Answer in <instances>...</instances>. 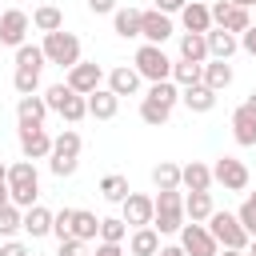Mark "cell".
<instances>
[{"instance_id":"cell-1","label":"cell","mask_w":256,"mask_h":256,"mask_svg":"<svg viewBox=\"0 0 256 256\" xmlns=\"http://www.w3.org/2000/svg\"><path fill=\"white\" fill-rule=\"evenodd\" d=\"M152 204H156V212H152V228L160 232V236H176L180 228H184V188H164V192H156L152 196Z\"/></svg>"},{"instance_id":"cell-2","label":"cell","mask_w":256,"mask_h":256,"mask_svg":"<svg viewBox=\"0 0 256 256\" xmlns=\"http://www.w3.org/2000/svg\"><path fill=\"white\" fill-rule=\"evenodd\" d=\"M40 196V172H36V160H16L8 164V200L16 208H32Z\"/></svg>"},{"instance_id":"cell-3","label":"cell","mask_w":256,"mask_h":256,"mask_svg":"<svg viewBox=\"0 0 256 256\" xmlns=\"http://www.w3.org/2000/svg\"><path fill=\"white\" fill-rule=\"evenodd\" d=\"M80 148H84V140H80V132L76 128H64L60 136H52V152H48V168H52V176H72L76 168H80Z\"/></svg>"},{"instance_id":"cell-4","label":"cell","mask_w":256,"mask_h":256,"mask_svg":"<svg viewBox=\"0 0 256 256\" xmlns=\"http://www.w3.org/2000/svg\"><path fill=\"white\" fill-rule=\"evenodd\" d=\"M40 48H44V60H48V64H56V68H64V72L80 60V36H76V32H64V28L44 32Z\"/></svg>"},{"instance_id":"cell-5","label":"cell","mask_w":256,"mask_h":256,"mask_svg":"<svg viewBox=\"0 0 256 256\" xmlns=\"http://www.w3.org/2000/svg\"><path fill=\"white\" fill-rule=\"evenodd\" d=\"M132 68L140 72V80L156 84V80H172V56L164 52V44H140L132 56Z\"/></svg>"},{"instance_id":"cell-6","label":"cell","mask_w":256,"mask_h":256,"mask_svg":"<svg viewBox=\"0 0 256 256\" xmlns=\"http://www.w3.org/2000/svg\"><path fill=\"white\" fill-rule=\"evenodd\" d=\"M204 228L212 232V240H216L220 248H240V252H244L248 240H252V236L244 232V224L236 220V212H220V208H216V212L204 220Z\"/></svg>"},{"instance_id":"cell-7","label":"cell","mask_w":256,"mask_h":256,"mask_svg":"<svg viewBox=\"0 0 256 256\" xmlns=\"http://www.w3.org/2000/svg\"><path fill=\"white\" fill-rule=\"evenodd\" d=\"M212 184H224V192H248L252 172H248V164L236 160V156H216V164H212Z\"/></svg>"},{"instance_id":"cell-8","label":"cell","mask_w":256,"mask_h":256,"mask_svg":"<svg viewBox=\"0 0 256 256\" xmlns=\"http://www.w3.org/2000/svg\"><path fill=\"white\" fill-rule=\"evenodd\" d=\"M176 236H180L184 256H216V252H220V244L212 240V232H208L204 224H196V220H184V228H180Z\"/></svg>"},{"instance_id":"cell-9","label":"cell","mask_w":256,"mask_h":256,"mask_svg":"<svg viewBox=\"0 0 256 256\" xmlns=\"http://www.w3.org/2000/svg\"><path fill=\"white\" fill-rule=\"evenodd\" d=\"M64 84H68L72 92L88 96V92H96V88L104 84V68H100L96 60H76V64L64 72Z\"/></svg>"},{"instance_id":"cell-10","label":"cell","mask_w":256,"mask_h":256,"mask_svg":"<svg viewBox=\"0 0 256 256\" xmlns=\"http://www.w3.org/2000/svg\"><path fill=\"white\" fill-rule=\"evenodd\" d=\"M16 140H20V156L24 160H48V152H52V136L44 132V124H20Z\"/></svg>"},{"instance_id":"cell-11","label":"cell","mask_w":256,"mask_h":256,"mask_svg":"<svg viewBox=\"0 0 256 256\" xmlns=\"http://www.w3.org/2000/svg\"><path fill=\"white\" fill-rule=\"evenodd\" d=\"M28 28H32V16L24 8H4L0 12V44L4 48H20L28 40Z\"/></svg>"},{"instance_id":"cell-12","label":"cell","mask_w":256,"mask_h":256,"mask_svg":"<svg viewBox=\"0 0 256 256\" xmlns=\"http://www.w3.org/2000/svg\"><path fill=\"white\" fill-rule=\"evenodd\" d=\"M172 16L168 12H160V8H140V36H144V44H164V40H172Z\"/></svg>"},{"instance_id":"cell-13","label":"cell","mask_w":256,"mask_h":256,"mask_svg":"<svg viewBox=\"0 0 256 256\" xmlns=\"http://www.w3.org/2000/svg\"><path fill=\"white\" fill-rule=\"evenodd\" d=\"M152 212H156V204H152L148 192H128V196L120 200V220H124L128 228H144V224H152Z\"/></svg>"},{"instance_id":"cell-14","label":"cell","mask_w":256,"mask_h":256,"mask_svg":"<svg viewBox=\"0 0 256 256\" xmlns=\"http://www.w3.org/2000/svg\"><path fill=\"white\" fill-rule=\"evenodd\" d=\"M204 40H208V60H232L240 52V36H232V32H224L216 24L204 32Z\"/></svg>"},{"instance_id":"cell-15","label":"cell","mask_w":256,"mask_h":256,"mask_svg":"<svg viewBox=\"0 0 256 256\" xmlns=\"http://www.w3.org/2000/svg\"><path fill=\"white\" fill-rule=\"evenodd\" d=\"M104 80H108L104 88H112L116 96H136V92H140V84H144V80H140V72H136L132 64H116Z\"/></svg>"},{"instance_id":"cell-16","label":"cell","mask_w":256,"mask_h":256,"mask_svg":"<svg viewBox=\"0 0 256 256\" xmlns=\"http://www.w3.org/2000/svg\"><path fill=\"white\" fill-rule=\"evenodd\" d=\"M180 188L184 192H212V168L204 160L180 164Z\"/></svg>"},{"instance_id":"cell-17","label":"cell","mask_w":256,"mask_h":256,"mask_svg":"<svg viewBox=\"0 0 256 256\" xmlns=\"http://www.w3.org/2000/svg\"><path fill=\"white\" fill-rule=\"evenodd\" d=\"M232 140H236L240 148H256V112H252L248 104H240V108L232 112Z\"/></svg>"},{"instance_id":"cell-18","label":"cell","mask_w":256,"mask_h":256,"mask_svg":"<svg viewBox=\"0 0 256 256\" xmlns=\"http://www.w3.org/2000/svg\"><path fill=\"white\" fill-rule=\"evenodd\" d=\"M116 112H120V96H116L112 88L100 84L96 92H88V116H92V120H112Z\"/></svg>"},{"instance_id":"cell-19","label":"cell","mask_w":256,"mask_h":256,"mask_svg":"<svg viewBox=\"0 0 256 256\" xmlns=\"http://www.w3.org/2000/svg\"><path fill=\"white\" fill-rule=\"evenodd\" d=\"M176 16H180L184 32H208V28H212V12H208V4H204V0H188Z\"/></svg>"},{"instance_id":"cell-20","label":"cell","mask_w":256,"mask_h":256,"mask_svg":"<svg viewBox=\"0 0 256 256\" xmlns=\"http://www.w3.org/2000/svg\"><path fill=\"white\" fill-rule=\"evenodd\" d=\"M232 76H236V72H232L228 60H204V64H200V84H208L212 92H224V88L232 84Z\"/></svg>"},{"instance_id":"cell-21","label":"cell","mask_w":256,"mask_h":256,"mask_svg":"<svg viewBox=\"0 0 256 256\" xmlns=\"http://www.w3.org/2000/svg\"><path fill=\"white\" fill-rule=\"evenodd\" d=\"M216 96H220V92H212L208 84H192V88H180V104H184L188 112H200V116L216 108Z\"/></svg>"},{"instance_id":"cell-22","label":"cell","mask_w":256,"mask_h":256,"mask_svg":"<svg viewBox=\"0 0 256 256\" xmlns=\"http://www.w3.org/2000/svg\"><path fill=\"white\" fill-rule=\"evenodd\" d=\"M156 252H160V232L152 224L128 232V256H156Z\"/></svg>"},{"instance_id":"cell-23","label":"cell","mask_w":256,"mask_h":256,"mask_svg":"<svg viewBox=\"0 0 256 256\" xmlns=\"http://www.w3.org/2000/svg\"><path fill=\"white\" fill-rule=\"evenodd\" d=\"M24 232L32 236V240H40V236H52V212L36 200L32 208H24Z\"/></svg>"},{"instance_id":"cell-24","label":"cell","mask_w":256,"mask_h":256,"mask_svg":"<svg viewBox=\"0 0 256 256\" xmlns=\"http://www.w3.org/2000/svg\"><path fill=\"white\" fill-rule=\"evenodd\" d=\"M44 116H48V104H44L40 92L16 100V120H20V124H44Z\"/></svg>"},{"instance_id":"cell-25","label":"cell","mask_w":256,"mask_h":256,"mask_svg":"<svg viewBox=\"0 0 256 256\" xmlns=\"http://www.w3.org/2000/svg\"><path fill=\"white\" fill-rule=\"evenodd\" d=\"M72 236L84 240V244H92L100 236V216L88 212V208H72Z\"/></svg>"},{"instance_id":"cell-26","label":"cell","mask_w":256,"mask_h":256,"mask_svg":"<svg viewBox=\"0 0 256 256\" xmlns=\"http://www.w3.org/2000/svg\"><path fill=\"white\" fill-rule=\"evenodd\" d=\"M112 32L120 40H136L140 36V8H116L112 12Z\"/></svg>"},{"instance_id":"cell-27","label":"cell","mask_w":256,"mask_h":256,"mask_svg":"<svg viewBox=\"0 0 256 256\" xmlns=\"http://www.w3.org/2000/svg\"><path fill=\"white\" fill-rule=\"evenodd\" d=\"M212 212H216V204H212V192H184V216H188V220L204 224Z\"/></svg>"},{"instance_id":"cell-28","label":"cell","mask_w":256,"mask_h":256,"mask_svg":"<svg viewBox=\"0 0 256 256\" xmlns=\"http://www.w3.org/2000/svg\"><path fill=\"white\" fill-rule=\"evenodd\" d=\"M180 60H192V64H204L208 60L204 32H180Z\"/></svg>"},{"instance_id":"cell-29","label":"cell","mask_w":256,"mask_h":256,"mask_svg":"<svg viewBox=\"0 0 256 256\" xmlns=\"http://www.w3.org/2000/svg\"><path fill=\"white\" fill-rule=\"evenodd\" d=\"M56 116H60L64 124H80V120L88 116V96H80V92H68V96L60 100Z\"/></svg>"},{"instance_id":"cell-30","label":"cell","mask_w":256,"mask_h":256,"mask_svg":"<svg viewBox=\"0 0 256 256\" xmlns=\"http://www.w3.org/2000/svg\"><path fill=\"white\" fill-rule=\"evenodd\" d=\"M32 28H36V32H56V28H64V12H60L56 4H40V8L32 12Z\"/></svg>"},{"instance_id":"cell-31","label":"cell","mask_w":256,"mask_h":256,"mask_svg":"<svg viewBox=\"0 0 256 256\" xmlns=\"http://www.w3.org/2000/svg\"><path fill=\"white\" fill-rule=\"evenodd\" d=\"M140 120H144V124H152V128H160V124H168V120H172V108H168V104H160V100H152V96H140Z\"/></svg>"},{"instance_id":"cell-32","label":"cell","mask_w":256,"mask_h":256,"mask_svg":"<svg viewBox=\"0 0 256 256\" xmlns=\"http://www.w3.org/2000/svg\"><path fill=\"white\" fill-rule=\"evenodd\" d=\"M16 232H24V208H16V204L8 200V204H0V236L12 240Z\"/></svg>"},{"instance_id":"cell-33","label":"cell","mask_w":256,"mask_h":256,"mask_svg":"<svg viewBox=\"0 0 256 256\" xmlns=\"http://www.w3.org/2000/svg\"><path fill=\"white\" fill-rule=\"evenodd\" d=\"M152 184H156V192H164V188H180V164L160 160V164L152 168Z\"/></svg>"},{"instance_id":"cell-34","label":"cell","mask_w":256,"mask_h":256,"mask_svg":"<svg viewBox=\"0 0 256 256\" xmlns=\"http://www.w3.org/2000/svg\"><path fill=\"white\" fill-rule=\"evenodd\" d=\"M128 192H132V188H128V176H120V172H108V176L100 180V196L112 200V204H120Z\"/></svg>"},{"instance_id":"cell-35","label":"cell","mask_w":256,"mask_h":256,"mask_svg":"<svg viewBox=\"0 0 256 256\" xmlns=\"http://www.w3.org/2000/svg\"><path fill=\"white\" fill-rule=\"evenodd\" d=\"M172 84H176V88L200 84V64H192V60H172Z\"/></svg>"},{"instance_id":"cell-36","label":"cell","mask_w":256,"mask_h":256,"mask_svg":"<svg viewBox=\"0 0 256 256\" xmlns=\"http://www.w3.org/2000/svg\"><path fill=\"white\" fill-rule=\"evenodd\" d=\"M96 240H104V244H124V240H128V224H124L120 216H104Z\"/></svg>"},{"instance_id":"cell-37","label":"cell","mask_w":256,"mask_h":256,"mask_svg":"<svg viewBox=\"0 0 256 256\" xmlns=\"http://www.w3.org/2000/svg\"><path fill=\"white\" fill-rule=\"evenodd\" d=\"M44 64H48V60H44V48H40V44H28V40H24V44L16 48V68H36V72H40Z\"/></svg>"},{"instance_id":"cell-38","label":"cell","mask_w":256,"mask_h":256,"mask_svg":"<svg viewBox=\"0 0 256 256\" xmlns=\"http://www.w3.org/2000/svg\"><path fill=\"white\" fill-rule=\"evenodd\" d=\"M12 88H16V96L40 92V72H36V68H16V72H12Z\"/></svg>"},{"instance_id":"cell-39","label":"cell","mask_w":256,"mask_h":256,"mask_svg":"<svg viewBox=\"0 0 256 256\" xmlns=\"http://www.w3.org/2000/svg\"><path fill=\"white\" fill-rule=\"evenodd\" d=\"M144 96H152V100H160V104H168V108H176L180 104V88L172 84V80H156V84H148V92Z\"/></svg>"},{"instance_id":"cell-40","label":"cell","mask_w":256,"mask_h":256,"mask_svg":"<svg viewBox=\"0 0 256 256\" xmlns=\"http://www.w3.org/2000/svg\"><path fill=\"white\" fill-rule=\"evenodd\" d=\"M236 220L244 224V232H248V236H256V192H248V200L236 208Z\"/></svg>"},{"instance_id":"cell-41","label":"cell","mask_w":256,"mask_h":256,"mask_svg":"<svg viewBox=\"0 0 256 256\" xmlns=\"http://www.w3.org/2000/svg\"><path fill=\"white\" fill-rule=\"evenodd\" d=\"M52 236H56V240H68V236H72V208L52 212Z\"/></svg>"},{"instance_id":"cell-42","label":"cell","mask_w":256,"mask_h":256,"mask_svg":"<svg viewBox=\"0 0 256 256\" xmlns=\"http://www.w3.org/2000/svg\"><path fill=\"white\" fill-rule=\"evenodd\" d=\"M56 256H88V244H84V240H76V236H68V240H60Z\"/></svg>"},{"instance_id":"cell-43","label":"cell","mask_w":256,"mask_h":256,"mask_svg":"<svg viewBox=\"0 0 256 256\" xmlns=\"http://www.w3.org/2000/svg\"><path fill=\"white\" fill-rule=\"evenodd\" d=\"M0 256H32V248L12 236V240H0Z\"/></svg>"},{"instance_id":"cell-44","label":"cell","mask_w":256,"mask_h":256,"mask_svg":"<svg viewBox=\"0 0 256 256\" xmlns=\"http://www.w3.org/2000/svg\"><path fill=\"white\" fill-rule=\"evenodd\" d=\"M240 48H244V52L256 60V24H248V28L240 32Z\"/></svg>"},{"instance_id":"cell-45","label":"cell","mask_w":256,"mask_h":256,"mask_svg":"<svg viewBox=\"0 0 256 256\" xmlns=\"http://www.w3.org/2000/svg\"><path fill=\"white\" fill-rule=\"evenodd\" d=\"M88 12H96V16H112V12H116V0H88Z\"/></svg>"},{"instance_id":"cell-46","label":"cell","mask_w":256,"mask_h":256,"mask_svg":"<svg viewBox=\"0 0 256 256\" xmlns=\"http://www.w3.org/2000/svg\"><path fill=\"white\" fill-rule=\"evenodd\" d=\"M92 256H124V244H104V240H96V252Z\"/></svg>"},{"instance_id":"cell-47","label":"cell","mask_w":256,"mask_h":256,"mask_svg":"<svg viewBox=\"0 0 256 256\" xmlns=\"http://www.w3.org/2000/svg\"><path fill=\"white\" fill-rule=\"evenodd\" d=\"M184 4H188V0H156V8H160V12H168V16H176Z\"/></svg>"},{"instance_id":"cell-48","label":"cell","mask_w":256,"mask_h":256,"mask_svg":"<svg viewBox=\"0 0 256 256\" xmlns=\"http://www.w3.org/2000/svg\"><path fill=\"white\" fill-rule=\"evenodd\" d=\"M0 204H8V164H0Z\"/></svg>"},{"instance_id":"cell-49","label":"cell","mask_w":256,"mask_h":256,"mask_svg":"<svg viewBox=\"0 0 256 256\" xmlns=\"http://www.w3.org/2000/svg\"><path fill=\"white\" fill-rule=\"evenodd\" d=\"M156 256H184V248H180V244H160Z\"/></svg>"},{"instance_id":"cell-50","label":"cell","mask_w":256,"mask_h":256,"mask_svg":"<svg viewBox=\"0 0 256 256\" xmlns=\"http://www.w3.org/2000/svg\"><path fill=\"white\" fill-rule=\"evenodd\" d=\"M216 256H244V252H240V248H220Z\"/></svg>"},{"instance_id":"cell-51","label":"cell","mask_w":256,"mask_h":256,"mask_svg":"<svg viewBox=\"0 0 256 256\" xmlns=\"http://www.w3.org/2000/svg\"><path fill=\"white\" fill-rule=\"evenodd\" d=\"M244 256H256V236L248 240V248H244Z\"/></svg>"},{"instance_id":"cell-52","label":"cell","mask_w":256,"mask_h":256,"mask_svg":"<svg viewBox=\"0 0 256 256\" xmlns=\"http://www.w3.org/2000/svg\"><path fill=\"white\" fill-rule=\"evenodd\" d=\"M244 104H248V108L256 112V92H248V100H244Z\"/></svg>"},{"instance_id":"cell-53","label":"cell","mask_w":256,"mask_h":256,"mask_svg":"<svg viewBox=\"0 0 256 256\" xmlns=\"http://www.w3.org/2000/svg\"><path fill=\"white\" fill-rule=\"evenodd\" d=\"M232 4H240V8H252V4H256V0H232Z\"/></svg>"}]
</instances>
